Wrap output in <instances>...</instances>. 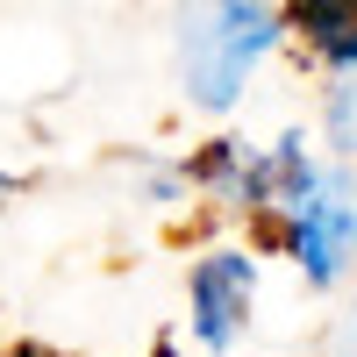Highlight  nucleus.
Segmentation results:
<instances>
[{
  "instance_id": "nucleus-3",
  "label": "nucleus",
  "mask_w": 357,
  "mask_h": 357,
  "mask_svg": "<svg viewBox=\"0 0 357 357\" xmlns=\"http://www.w3.org/2000/svg\"><path fill=\"white\" fill-rule=\"evenodd\" d=\"M250 301H257V257L250 250H207L186 272V329L200 350H236L250 329Z\"/></svg>"
},
{
  "instance_id": "nucleus-9",
  "label": "nucleus",
  "mask_w": 357,
  "mask_h": 357,
  "mask_svg": "<svg viewBox=\"0 0 357 357\" xmlns=\"http://www.w3.org/2000/svg\"><path fill=\"white\" fill-rule=\"evenodd\" d=\"M151 357H178V343H172V336H158V350H151Z\"/></svg>"
},
{
  "instance_id": "nucleus-1",
  "label": "nucleus",
  "mask_w": 357,
  "mask_h": 357,
  "mask_svg": "<svg viewBox=\"0 0 357 357\" xmlns=\"http://www.w3.org/2000/svg\"><path fill=\"white\" fill-rule=\"evenodd\" d=\"M286 43V8L272 0H186L178 8V86L207 114L243 100L250 72Z\"/></svg>"
},
{
  "instance_id": "nucleus-8",
  "label": "nucleus",
  "mask_w": 357,
  "mask_h": 357,
  "mask_svg": "<svg viewBox=\"0 0 357 357\" xmlns=\"http://www.w3.org/2000/svg\"><path fill=\"white\" fill-rule=\"evenodd\" d=\"M8 357H57V350H43V343H15Z\"/></svg>"
},
{
  "instance_id": "nucleus-6",
  "label": "nucleus",
  "mask_w": 357,
  "mask_h": 357,
  "mask_svg": "<svg viewBox=\"0 0 357 357\" xmlns=\"http://www.w3.org/2000/svg\"><path fill=\"white\" fill-rule=\"evenodd\" d=\"M321 129H329L336 158L357 165V72H336L329 79V93H321Z\"/></svg>"
},
{
  "instance_id": "nucleus-10",
  "label": "nucleus",
  "mask_w": 357,
  "mask_h": 357,
  "mask_svg": "<svg viewBox=\"0 0 357 357\" xmlns=\"http://www.w3.org/2000/svg\"><path fill=\"white\" fill-rule=\"evenodd\" d=\"M8 193H15V178H8V172H0V200H8Z\"/></svg>"
},
{
  "instance_id": "nucleus-4",
  "label": "nucleus",
  "mask_w": 357,
  "mask_h": 357,
  "mask_svg": "<svg viewBox=\"0 0 357 357\" xmlns=\"http://www.w3.org/2000/svg\"><path fill=\"white\" fill-rule=\"evenodd\" d=\"M301 36V50H307V65H321V72H357V8H343V15H321V22H307V29H293Z\"/></svg>"
},
{
  "instance_id": "nucleus-5",
  "label": "nucleus",
  "mask_w": 357,
  "mask_h": 357,
  "mask_svg": "<svg viewBox=\"0 0 357 357\" xmlns=\"http://www.w3.org/2000/svg\"><path fill=\"white\" fill-rule=\"evenodd\" d=\"M243 165H250V151H243V136H215L207 151L186 165V186H200V193H215V200H229L236 193V178H243Z\"/></svg>"
},
{
  "instance_id": "nucleus-2",
  "label": "nucleus",
  "mask_w": 357,
  "mask_h": 357,
  "mask_svg": "<svg viewBox=\"0 0 357 357\" xmlns=\"http://www.w3.org/2000/svg\"><path fill=\"white\" fill-rule=\"evenodd\" d=\"M264 236H272V243L301 264L307 286H321V293L343 286V279L357 272V172H350V158L321 165L314 193L293 207L286 222H272Z\"/></svg>"
},
{
  "instance_id": "nucleus-7",
  "label": "nucleus",
  "mask_w": 357,
  "mask_h": 357,
  "mask_svg": "<svg viewBox=\"0 0 357 357\" xmlns=\"http://www.w3.org/2000/svg\"><path fill=\"white\" fill-rule=\"evenodd\" d=\"M343 8H357V0H286V29H307V22L343 15Z\"/></svg>"
}]
</instances>
